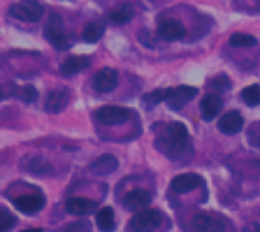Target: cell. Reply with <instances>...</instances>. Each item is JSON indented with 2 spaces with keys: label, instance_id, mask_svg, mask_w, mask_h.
<instances>
[{
  "label": "cell",
  "instance_id": "cell-12",
  "mask_svg": "<svg viewBox=\"0 0 260 232\" xmlns=\"http://www.w3.org/2000/svg\"><path fill=\"white\" fill-rule=\"evenodd\" d=\"M224 106L222 97L216 93H209L203 97L201 100V114H203V120L206 122H212L218 117V114L221 112Z\"/></svg>",
  "mask_w": 260,
  "mask_h": 232
},
{
  "label": "cell",
  "instance_id": "cell-8",
  "mask_svg": "<svg viewBox=\"0 0 260 232\" xmlns=\"http://www.w3.org/2000/svg\"><path fill=\"white\" fill-rule=\"evenodd\" d=\"M192 228L195 232H224L225 222L218 216L212 214H197L192 219Z\"/></svg>",
  "mask_w": 260,
  "mask_h": 232
},
{
  "label": "cell",
  "instance_id": "cell-9",
  "mask_svg": "<svg viewBox=\"0 0 260 232\" xmlns=\"http://www.w3.org/2000/svg\"><path fill=\"white\" fill-rule=\"evenodd\" d=\"M119 82V76L117 71L110 68V67H104L101 68L94 78H93V85L99 93H110L117 87Z\"/></svg>",
  "mask_w": 260,
  "mask_h": 232
},
{
  "label": "cell",
  "instance_id": "cell-31",
  "mask_svg": "<svg viewBox=\"0 0 260 232\" xmlns=\"http://www.w3.org/2000/svg\"><path fill=\"white\" fill-rule=\"evenodd\" d=\"M21 232H43L40 228H30V229H24V231Z\"/></svg>",
  "mask_w": 260,
  "mask_h": 232
},
{
  "label": "cell",
  "instance_id": "cell-21",
  "mask_svg": "<svg viewBox=\"0 0 260 232\" xmlns=\"http://www.w3.org/2000/svg\"><path fill=\"white\" fill-rule=\"evenodd\" d=\"M134 15V9L129 3H125L116 9H113L110 14H108V20L114 24H125L128 23Z\"/></svg>",
  "mask_w": 260,
  "mask_h": 232
},
{
  "label": "cell",
  "instance_id": "cell-27",
  "mask_svg": "<svg viewBox=\"0 0 260 232\" xmlns=\"http://www.w3.org/2000/svg\"><path fill=\"white\" fill-rule=\"evenodd\" d=\"M18 94H20V99L24 100L26 103L35 102L37 97H38V91H37L35 87H32V85H26V87L20 88V93H18Z\"/></svg>",
  "mask_w": 260,
  "mask_h": 232
},
{
  "label": "cell",
  "instance_id": "cell-22",
  "mask_svg": "<svg viewBox=\"0 0 260 232\" xmlns=\"http://www.w3.org/2000/svg\"><path fill=\"white\" fill-rule=\"evenodd\" d=\"M104 32H105L104 24H101V23H88L82 30V40L87 41V43H96L98 40L102 38Z\"/></svg>",
  "mask_w": 260,
  "mask_h": 232
},
{
  "label": "cell",
  "instance_id": "cell-30",
  "mask_svg": "<svg viewBox=\"0 0 260 232\" xmlns=\"http://www.w3.org/2000/svg\"><path fill=\"white\" fill-rule=\"evenodd\" d=\"M245 232H260V225H256V223L248 225V226L245 228Z\"/></svg>",
  "mask_w": 260,
  "mask_h": 232
},
{
  "label": "cell",
  "instance_id": "cell-19",
  "mask_svg": "<svg viewBox=\"0 0 260 232\" xmlns=\"http://www.w3.org/2000/svg\"><path fill=\"white\" fill-rule=\"evenodd\" d=\"M23 167L27 172L38 173V175H47L52 172V166L44 158H41L38 155H29V157L23 158Z\"/></svg>",
  "mask_w": 260,
  "mask_h": 232
},
{
  "label": "cell",
  "instance_id": "cell-11",
  "mask_svg": "<svg viewBox=\"0 0 260 232\" xmlns=\"http://www.w3.org/2000/svg\"><path fill=\"white\" fill-rule=\"evenodd\" d=\"M157 33L168 41H175V40H183L186 36V27L181 21L178 20H163L158 24Z\"/></svg>",
  "mask_w": 260,
  "mask_h": 232
},
{
  "label": "cell",
  "instance_id": "cell-4",
  "mask_svg": "<svg viewBox=\"0 0 260 232\" xmlns=\"http://www.w3.org/2000/svg\"><path fill=\"white\" fill-rule=\"evenodd\" d=\"M129 117H131V109H128L125 106H117V105H107L96 111L98 122L102 125H107V126L122 125V123L128 122Z\"/></svg>",
  "mask_w": 260,
  "mask_h": 232
},
{
  "label": "cell",
  "instance_id": "cell-5",
  "mask_svg": "<svg viewBox=\"0 0 260 232\" xmlns=\"http://www.w3.org/2000/svg\"><path fill=\"white\" fill-rule=\"evenodd\" d=\"M12 205L15 207L17 211L26 214V216H34L38 211L44 208V196L40 193H27V195H20L14 199H11Z\"/></svg>",
  "mask_w": 260,
  "mask_h": 232
},
{
  "label": "cell",
  "instance_id": "cell-3",
  "mask_svg": "<svg viewBox=\"0 0 260 232\" xmlns=\"http://www.w3.org/2000/svg\"><path fill=\"white\" fill-rule=\"evenodd\" d=\"M44 8L41 3H38L37 0H21L18 3L11 5L9 8V14L21 21H27V23H35L43 17Z\"/></svg>",
  "mask_w": 260,
  "mask_h": 232
},
{
  "label": "cell",
  "instance_id": "cell-28",
  "mask_svg": "<svg viewBox=\"0 0 260 232\" xmlns=\"http://www.w3.org/2000/svg\"><path fill=\"white\" fill-rule=\"evenodd\" d=\"M209 85H210V88H213V90H218V91H227V90L230 88L232 82L229 81V78H227V76H216V78H213V79L209 82Z\"/></svg>",
  "mask_w": 260,
  "mask_h": 232
},
{
  "label": "cell",
  "instance_id": "cell-10",
  "mask_svg": "<svg viewBox=\"0 0 260 232\" xmlns=\"http://www.w3.org/2000/svg\"><path fill=\"white\" fill-rule=\"evenodd\" d=\"M151 204V195L146 190L134 188L123 196V207L128 211H142L146 210Z\"/></svg>",
  "mask_w": 260,
  "mask_h": 232
},
{
  "label": "cell",
  "instance_id": "cell-18",
  "mask_svg": "<svg viewBox=\"0 0 260 232\" xmlns=\"http://www.w3.org/2000/svg\"><path fill=\"white\" fill-rule=\"evenodd\" d=\"M44 36H46V40H47L53 47L61 49V50L69 49L70 44H72L69 35H67L62 29H59L58 26H47V29H46V32H44Z\"/></svg>",
  "mask_w": 260,
  "mask_h": 232
},
{
  "label": "cell",
  "instance_id": "cell-29",
  "mask_svg": "<svg viewBox=\"0 0 260 232\" xmlns=\"http://www.w3.org/2000/svg\"><path fill=\"white\" fill-rule=\"evenodd\" d=\"M248 141L251 143V146L260 149V123H254L250 128V131H248Z\"/></svg>",
  "mask_w": 260,
  "mask_h": 232
},
{
  "label": "cell",
  "instance_id": "cell-6",
  "mask_svg": "<svg viewBox=\"0 0 260 232\" xmlns=\"http://www.w3.org/2000/svg\"><path fill=\"white\" fill-rule=\"evenodd\" d=\"M197 94H198V90L195 87H189V85H180L177 88H169L166 103L171 109L178 111L187 102H190Z\"/></svg>",
  "mask_w": 260,
  "mask_h": 232
},
{
  "label": "cell",
  "instance_id": "cell-24",
  "mask_svg": "<svg viewBox=\"0 0 260 232\" xmlns=\"http://www.w3.org/2000/svg\"><path fill=\"white\" fill-rule=\"evenodd\" d=\"M230 44L233 47H253L257 44V40L248 33H233L230 36Z\"/></svg>",
  "mask_w": 260,
  "mask_h": 232
},
{
  "label": "cell",
  "instance_id": "cell-13",
  "mask_svg": "<svg viewBox=\"0 0 260 232\" xmlns=\"http://www.w3.org/2000/svg\"><path fill=\"white\" fill-rule=\"evenodd\" d=\"M98 208V204L88 198L82 196H73L69 198L66 202V211L73 216H88Z\"/></svg>",
  "mask_w": 260,
  "mask_h": 232
},
{
  "label": "cell",
  "instance_id": "cell-1",
  "mask_svg": "<svg viewBox=\"0 0 260 232\" xmlns=\"http://www.w3.org/2000/svg\"><path fill=\"white\" fill-rule=\"evenodd\" d=\"M187 141H189L187 128L180 122H172L158 135V138L155 141V146L168 158L177 160L184 152V149L187 146Z\"/></svg>",
  "mask_w": 260,
  "mask_h": 232
},
{
  "label": "cell",
  "instance_id": "cell-7",
  "mask_svg": "<svg viewBox=\"0 0 260 232\" xmlns=\"http://www.w3.org/2000/svg\"><path fill=\"white\" fill-rule=\"evenodd\" d=\"M203 185H204V179L200 175H197V173L178 175L171 182V188L177 195H187V193H190L195 188L203 187Z\"/></svg>",
  "mask_w": 260,
  "mask_h": 232
},
{
  "label": "cell",
  "instance_id": "cell-20",
  "mask_svg": "<svg viewBox=\"0 0 260 232\" xmlns=\"http://www.w3.org/2000/svg\"><path fill=\"white\" fill-rule=\"evenodd\" d=\"M96 223H98V228L102 232H114L116 229L114 210L111 207L101 208L96 214Z\"/></svg>",
  "mask_w": 260,
  "mask_h": 232
},
{
  "label": "cell",
  "instance_id": "cell-15",
  "mask_svg": "<svg viewBox=\"0 0 260 232\" xmlns=\"http://www.w3.org/2000/svg\"><path fill=\"white\" fill-rule=\"evenodd\" d=\"M69 100H70V91L67 88L53 90L46 99L44 109L50 114H58L59 111H62L67 106Z\"/></svg>",
  "mask_w": 260,
  "mask_h": 232
},
{
  "label": "cell",
  "instance_id": "cell-17",
  "mask_svg": "<svg viewBox=\"0 0 260 232\" xmlns=\"http://www.w3.org/2000/svg\"><path fill=\"white\" fill-rule=\"evenodd\" d=\"M91 59L88 56H69L59 67L61 73L64 76H73L82 70H85L87 67H90Z\"/></svg>",
  "mask_w": 260,
  "mask_h": 232
},
{
  "label": "cell",
  "instance_id": "cell-23",
  "mask_svg": "<svg viewBox=\"0 0 260 232\" xmlns=\"http://www.w3.org/2000/svg\"><path fill=\"white\" fill-rule=\"evenodd\" d=\"M241 97L248 106H259L260 105V85L254 84L242 90Z\"/></svg>",
  "mask_w": 260,
  "mask_h": 232
},
{
  "label": "cell",
  "instance_id": "cell-14",
  "mask_svg": "<svg viewBox=\"0 0 260 232\" xmlns=\"http://www.w3.org/2000/svg\"><path fill=\"white\" fill-rule=\"evenodd\" d=\"M244 128V117L239 111H230L219 119L218 129L225 135H236Z\"/></svg>",
  "mask_w": 260,
  "mask_h": 232
},
{
  "label": "cell",
  "instance_id": "cell-16",
  "mask_svg": "<svg viewBox=\"0 0 260 232\" xmlns=\"http://www.w3.org/2000/svg\"><path fill=\"white\" fill-rule=\"evenodd\" d=\"M119 166V161L114 155H110V153H105V155H101L98 160H94L91 164H90V170L94 173V175H99V176H105V175H110L113 172H116Z\"/></svg>",
  "mask_w": 260,
  "mask_h": 232
},
{
  "label": "cell",
  "instance_id": "cell-26",
  "mask_svg": "<svg viewBox=\"0 0 260 232\" xmlns=\"http://www.w3.org/2000/svg\"><path fill=\"white\" fill-rule=\"evenodd\" d=\"M15 222H17V219L6 208H2V211H0V232H8L9 229H12L15 226Z\"/></svg>",
  "mask_w": 260,
  "mask_h": 232
},
{
  "label": "cell",
  "instance_id": "cell-25",
  "mask_svg": "<svg viewBox=\"0 0 260 232\" xmlns=\"http://www.w3.org/2000/svg\"><path fill=\"white\" fill-rule=\"evenodd\" d=\"M168 93H169V88H166V90H154V91L145 94V96L142 97V100H143L145 105L154 106V105H158L160 102H166Z\"/></svg>",
  "mask_w": 260,
  "mask_h": 232
},
{
  "label": "cell",
  "instance_id": "cell-2",
  "mask_svg": "<svg viewBox=\"0 0 260 232\" xmlns=\"http://www.w3.org/2000/svg\"><path fill=\"white\" fill-rule=\"evenodd\" d=\"M163 216L158 210H142L129 220L131 232H154L161 225Z\"/></svg>",
  "mask_w": 260,
  "mask_h": 232
}]
</instances>
